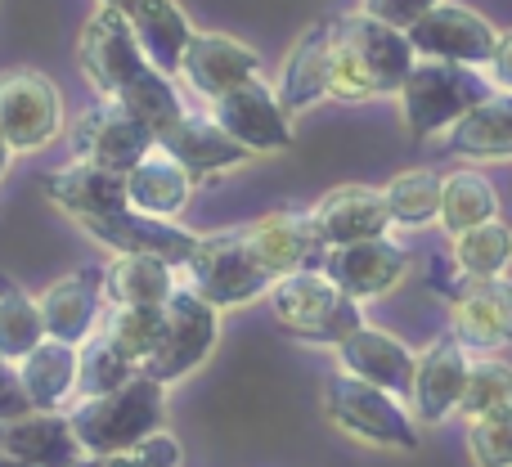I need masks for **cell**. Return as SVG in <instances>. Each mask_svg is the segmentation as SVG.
Wrapping results in <instances>:
<instances>
[{
    "instance_id": "38",
    "label": "cell",
    "mask_w": 512,
    "mask_h": 467,
    "mask_svg": "<svg viewBox=\"0 0 512 467\" xmlns=\"http://www.w3.org/2000/svg\"><path fill=\"white\" fill-rule=\"evenodd\" d=\"M495 409H512V364H504L499 355H472V373H468V391H463L459 414L481 418Z\"/></svg>"
},
{
    "instance_id": "5",
    "label": "cell",
    "mask_w": 512,
    "mask_h": 467,
    "mask_svg": "<svg viewBox=\"0 0 512 467\" xmlns=\"http://www.w3.org/2000/svg\"><path fill=\"white\" fill-rule=\"evenodd\" d=\"M324 414L337 432H346L360 445H373V450H418V418L409 414L405 400L382 387H369V382L351 378L342 369L324 382Z\"/></svg>"
},
{
    "instance_id": "36",
    "label": "cell",
    "mask_w": 512,
    "mask_h": 467,
    "mask_svg": "<svg viewBox=\"0 0 512 467\" xmlns=\"http://www.w3.org/2000/svg\"><path fill=\"white\" fill-rule=\"evenodd\" d=\"M162 328H167V306H108L99 333H104L126 360L144 369L162 342Z\"/></svg>"
},
{
    "instance_id": "29",
    "label": "cell",
    "mask_w": 512,
    "mask_h": 467,
    "mask_svg": "<svg viewBox=\"0 0 512 467\" xmlns=\"http://www.w3.org/2000/svg\"><path fill=\"white\" fill-rule=\"evenodd\" d=\"M180 288V270L158 256H113L104 261L108 306H167Z\"/></svg>"
},
{
    "instance_id": "40",
    "label": "cell",
    "mask_w": 512,
    "mask_h": 467,
    "mask_svg": "<svg viewBox=\"0 0 512 467\" xmlns=\"http://www.w3.org/2000/svg\"><path fill=\"white\" fill-rule=\"evenodd\" d=\"M436 5H441V0H360V14L378 18V23L396 27V32H409V27L423 14H432Z\"/></svg>"
},
{
    "instance_id": "16",
    "label": "cell",
    "mask_w": 512,
    "mask_h": 467,
    "mask_svg": "<svg viewBox=\"0 0 512 467\" xmlns=\"http://www.w3.org/2000/svg\"><path fill=\"white\" fill-rule=\"evenodd\" d=\"M468 373H472V355L450 333L432 337L418 351L414 387H409V414L418 418V427H441L445 418L459 414L463 391H468Z\"/></svg>"
},
{
    "instance_id": "28",
    "label": "cell",
    "mask_w": 512,
    "mask_h": 467,
    "mask_svg": "<svg viewBox=\"0 0 512 467\" xmlns=\"http://www.w3.org/2000/svg\"><path fill=\"white\" fill-rule=\"evenodd\" d=\"M18 378H23L32 409L63 414V409L77 405V346L45 337L32 355L18 360Z\"/></svg>"
},
{
    "instance_id": "10",
    "label": "cell",
    "mask_w": 512,
    "mask_h": 467,
    "mask_svg": "<svg viewBox=\"0 0 512 467\" xmlns=\"http://www.w3.org/2000/svg\"><path fill=\"white\" fill-rule=\"evenodd\" d=\"M68 149H72V158L126 176L135 162H144L158 149V135L144 122H135L117 99H95V104L68 126Z\"/></svg>"
},
{
    "instance_id": "43",
    "label": "cell",
    "mask_w": 512,
    "mask_h": 467,
    "mask_svg": "<svg viewBox=\"0 0 512 467\" xmlns=\"http://www.w3.org/2000/svg\"><path fill=\"white\" fill-rule=\"evenodd\" d=\"M486 77L495 90H508L512 95V27H499V41H495V54L486 63Z\"/></svg>"
},
{
    "instance_id": "46",
    "label": "cell",
    "mask_w": 512,
    "mask_h": 467,
    "mask_svg": "<svg viewBox=\"0 0 512 467\" xmlns=\"http://www.w3.org/2000/svg\"><path fill=\"white\" fill-rule=\"evenodd\" d=\"M77 467H117V459H81Z\"/></svg>"
},
{
    "instance_id": "21",
    "label": "cell",
    "mask_w": 512,
    "mask_h": 467,
    "mask_svg": "<svg viewBox=\"0 0 512 467\" xmlns=\"http://www.w3.org/2000/svg\"><path fill=\"white\" fill-rule=\"evenodd\" d=\"M248 230V247L256 252V261L265 265L270 279H283V274L297 270H319L324 261V243L315 234V221H310V207H279V212L256 216Z\"/></svg>"
},
{
    "instance_id": "12",
    "label": "cell",
    "mask_w": 512,
    "mask_h": 467,
    "mask_svg": "<svg viewBox=\"0 0 512 467\" xmlns=\"http://www.w3.org/2000/svg\"><path fill=\"white\" fill-rule=\"evenodd\" d=\"M499 27L486 14H477L463 0H441L432 14H423L409 27V45L418 59L436 63H459V68H481L486 72L490 54H495Z\"/></svg>"
},
{
    "instance_id": "35",
    "label": "cell",
    "mask_w": 512,
    "mask_h": 467,
    "mask_svg": "<svg viewBox=\"0 0 512 467\" xmlns=\"http://www.w3.org/2000/svg\"><path fill=\"white\" fill-rule=\"evenodd\" d=\"M45 337L50 333H45V319H41V301L27 288H18L9 274H0V360L18 364Z\"/></svg>"
},
{
    "instance_id": "9",
    "label": "cell",
    "mask_w": 512,
    "mask_h": 467,
    "mask_svg": "<svg viewBox=\"0 0 512 467\" xmlns=\"http://www.w3.org/2000/svg\"><path fill=\"white\" fill-rule=\"evenodd\" d=\"M0 135L14 153H41L63 135V95L45 72L18 68L0 77Z\"/></svg>"
},
{
    "instance_id": "25",
    "label": "cell",
    "mask_w": 512,
    "mask_h": 467,
    "mask_svg": "<svg viewBox=\"0 0 512 467\" xmlns=\"http://www.w3.org/2000/svg\"><path fill=\"white\" fill-rule=\"evenodd\" d=\"M0 454L32 467H77L86 459L77 432H72L68 409L63 414H45V409H32L23 418H9L0 423Z\"/></svg>"
},
{
    "instance_id": "26",
    "label": "cell",
    "mask_w": 512,
    "mask_h": 467,
    "mask_svg": "<svg viewBox=\"0 0 512 467\" xmlns=\"http://www.w3.org/2000/svg\"><path fill=\"white\" fill-rule=\"evenodd\" d=\"M194 189L198 180L167 149H153L149 158L126 171V203L144 216H162V221H180Z\"/></svg>"
},
{
    "instance_id": "11",
    "label": "cell",
    "mask_w": 512,
    "mask_h": 467,
    "mask_svg": "<svg viewBox=\"0 0 512 467\" xmlns=\"http://www.w3.org/2000/svg\"><path fill=\"white\" fill-rule=\"evenodd\" d=\"M450 337L468 355L512 351V279H459L450 292Z\"/></svg>"
},
{
    "instance_id": "24",
    "label": "cell",
    "mask_w": 512,
    "mask_h": 467,
    "mask_svg": "<svg viewBox=\"0 0 512 467\" xmlns=\"http://www.w3.org/2000/svg\"><path fill=\"white\" fill-rule=\"evenodd\" d=\"M41 194L50 207H59L63 216H72V221H95V216H113L122 212L126 203V176H117V171H104L95 167V162H63V167H50L41 176Z\"/></svg>"
},
{
    "instance_id": "6",
    "label": "cell",
    "mask_w": 512,
    "mask_h": 467,
    "mask_svg": "<svg viewBox=\"0 0 512 467\" xmlns=\"http://www.w3.org/2000/svg\"><path fill=\"white\" fill-rule=\"evenodd\" d=\"M185 283L198 292L203 301H212L216 310H239L261 301L274 288V279L265 274V265L256 261V252L248 247V230L230 225V230H212L198 234L194 256L185 261Z\"/></svg>"
},
{
    "instance_id": "33",
    "label": "cell",
    "mask_w": 512,
    "mask_h": 467,
    "mask_svg": "<svg viewBox=\"0 0 512 467\" xmlns=\"http://www.w3.org/2000/svg\"><path fill=\"white\" fill-rule=\"evenodd\" d=\"M450 265L459 279H508L512 270V225L486 221L450 238Z\"/></svg>"
},
{
    "instance_id": "30",
    "label": "cell",
    "mask_w": 512,
    "mask_h": 467,
    "mask_svg": "<svg viewBox=\"0 0 512 467\" xmlns=\"http://www.w3.org/2000/svg\"><path fill=\"white\" fill-rule=\"evenodd\" d=\"M131 27H135V36H140L144 59L176 77L180 59H185L189 41H194V32H198V27L189 23L185 5H176V0H140V9L131 14Z\"/></svg>"
},
{
    "instance_id": "23",
    "label": "cell",
    "mask_w": 512,
    "mask_h": 467,
    "mask_svg": "<svg viewBox=\"0 0 512 467\" xmlns=\"http://www.w3.org/2000/svg\"><path fill=\"white\" fill-rule=\"evenodd\" d=\"M158 149H167L171 158L180 162V167L189 171V176L203 185V180H216V176H230V171H239L243 162L252 158L248 149H243L234 135H225V126L216 122L212 113H194L189 108L185 117H180L171 131L158 135Z\"/></svg>"
},
{
    "instance_id": "42",
    "label": "cell",
    "mask_w": 512,
    "mask_h": 467,
    "mask_svg": "<svg viewBox=\"0 0 512 467\" xmlns=\"http://www.w3.org/2000/svg\"><path fill=\"white\" fill-rule=\"evenodd\" d=\"M23 414H32V400H27V391H23L18 364L0 360V423H9V418H23Z\"/></svg>"
},
{
    "instance_id": "44",
    "label": "cell",
    "mask_w": 512,
    "mask_h": 467,
    "mask_svg": "<svg viewBox=\"0 0 512 467\" xmlns=\"http://www.w3.org/2000/svg\"><path fill=\"white\" fill-rule=\"evenodd\" d=\"M14 158H18V153L9 149V140H5V135H0V180L9 176V162H14Z\"/></svg>"
},
{
    "instance_id": "20",
    "label": "cell",
    "mask_w": 512,
    "mask_h": 467,
    "mask_svg": "<svg viewBox=\"0 0 512 467\" xmlns=\"http://www.w3.org/2000/svg\"><path fill=\"white\" fill-rule=\"evenodd\" d=\"M333 355H337V369L342 373L369 382V387L391 391V396H400L409 405L418 351L409 342H400L396 333H387V328H378V324H360Z\"/></svg>"
},
{
    "instance_id": "17",
    "label": "cell",
    "mask_w": 512,
    "mask_h": 467,
    "mask_svg": "<svg viewBox=\"0 0 512 467\" xmlns=\"http://www.w3.org/2000/svg\"><path fill=\"white\" fill-rule=\"evenodd\" d=\"M176 77L185 81L203 104H212V99L230 95V90L243 86V81L261 77V54L230 32H203V27H198L189 50H185V59H180Z\"/></svg>"
},
{
    "instance_id": "39",
    "label": "cell",
    "mask_w": 512,
    "mask_h": 467,
    "mask_svg": "<svg viewBox=\"0 0 512 467\" xmlns=\"http://www.w3.org/2000/svg\"><path fill=\"white\" fill-rule=\"evenodd\" d=\"M468 454L477 467H512V409H495L468 423Z\"/></svg>"
},
{
    "instance_id": "1",
    "label": "cell",
    "mask_w": 512,
    "mask_h": 467,
    "mask_svg": "<svg viewBox=\"0 0 512 467\" xmlns=\"http://www.w3.org/2000/svg\"><path fill=\"white\" fill-rule=\"evenodd\" d=\"M414 63L418 54L409 45V32H396L360 9L333 14V99L342 104L391 99L400 95Z\"/></svg>"
},
{
    "instance_id": "22",
    "label": "cell",
    "mask_w": 512,
    "mask_h": 467,
    "mask_svg": "<svg viewBox=\"0 0 512 467\" xmlns=\"http://www.w3.org/2000/svg\"><path fill=\"white\" fill-rule=\"evenodd\" d=\"M310 221H315L319 243L328 247H351V243H369V238L391 234V212L382 189L373 185H337L310 207Z\"/></svg>"
},
{
    "instance_id": "47",
    "label": "cell",
    "mask_w": 512,
    "mask_h": 467,
    "mask_svg": "<svg viewBox=\"0 0 512 467\" xmlns=\"http://www.w3.org/2000/svg\"><path fill=\"white\" fill-rule=\"evenodd\" d=\"M0 467H32V463H18V459H5V454H0Z\"/></svg>"
},
{
    "instance_id": "27",
    "label": "cell",
    "mask_w": 512,
    "mask_h": 467,
    "mask_svg": "<svg viewBox=\"0 0 512 467\" xmlns=\"http://www.w3.org/2000/svg\"><path fill=\"white\" fill-rule=\"evenodd\" d=\"M445 149L463 162H512V95L490 90L450 135Z\"/></svg>"
},
{
    "instance_id": "2",
    "label": "cell",
    "mask_w": 512,
    "mask_h": 467,
    "mask_svg": "<svg viewBox=\"0 0 512 467\" xmlns=\"http://www.w3.org/2000/svg\"><path fill=\"white\" fill-rule=\"evenodd\" d=\"M68 418L86 459H117L167 423V387L153 382L149 373H135L126 387L77 400Z\"/></svg>"
},
{
    "instance_id": "4",
    "label": "cell",
    "mask_w": 512,
    "mask_h": 467,
    "mask_svg": "<svg viewBox=\"0 0 512 467\" xmlns=\"http://www.w3.org/2000/svg\"><path fill=\"white\" fill-rule=\"evenodd\" d=\"M265 301H270V315L279 319V328L288 337H297L306 346H328V351H337L355 328L369 324L360 301L346 297L324 270L283 274L265 292Z\"/></svg>"
},
{
    "instance_id": "41",
    "label": "cell",
    "mask_w": 512,
    "mask_h": 467,
    "mask_svg": "<svg viewBox=\"0 0 512 467\" xmlns=\"http://www.w3.org/2000/svg\"><path fill=\"white\" fill-rule=\"evenodd\" d=\"M131 459L140 467H185V445H180L167 427H158V432H149L140 445H135Z\"/></svg>"
},
{
    "instance_id": "34",
    "label": "cell",
    "mask_w": 512,
    "mask_h": 467,
    "mask_svg": "<svg viewBox=\"0 0 512 467\" xmlns=\"http://www.w3.org/2000/svg\"><path fill=\"white\" fill-rule=\"evenodd\" d=\"M387 198V212L396 230H427V225L441 221V171L432 167H414L400 171L382 185Z\"/></svg>"
},
{
    "instance_id": "8",
    "label": "cell",
    "mask_w": 512,
    "mask_h": 467,
    "mask_svg": "<svg viewBox=\"0 0 512 467\" xmlns=\"http://www.w3.org/2000/svg\"><path fill=\"white\" fill-rule=\"evenodd\" d=\"M144 63L149 59H144V50H140L131 14L99 5L77 36V68H81V77H86V86L95 90V99H117L122 86Z\"/></svg>"
},
{
    "instance_id": "3",
    "label": "cell",
    "mask_w": 512,
    "mask_h": 467,
    "mask_svg": "<svg viewBox=\"0 0 512 467\" xmlns=\"http://www.w3.org/2000/svg\"><path fill=\"white\" fill-rule=\"evenodd\" d=\"M490 90L495 86H490V77L481 68L418 59L414 72L405 77V86H400V95H396L400 122H405L409 140L427 144V140H436V135H450Z\"/></svg>"
},
{
    "instance_id": "15",
    "label": "cell",
    "mask_w": 512,
    "mask_h": 467,
    "mask_svg": "<svg viewBox=\"0 0 512 467\" xmlns=\"http://www.w3.org/2000/svg\"><path fill=\"white\" fill-rule=\"evenodd\" d=\"M81 230L95 238L104 252L113 256H158V261L185 270V261L194 256L198 234L180 221H162V216H144L135 207H122L113 216H95L81 221Z\"/></svg>"
},
{
    "instance_id": "7",
    "label": "cell",
    "mask_w": 512,
    "mask_h": 467,
    "mask_svg": "<svg viewBox=\"0 0 512 467\" xmlns=\"http://www.w3.org/2000/svg\"><path fill=\"white\" fill-rule=\"evenodd\" d=\"M216 342H221V310L212 301H203L185 279L171 292L167 301V328H162V342L153 351V360L144 364L153 382L162 387H176V382L194 378L207 360H212Z\"/></svg>"
},
{
    "instance_id": "19",
    "label": "cell",
    "mask_w": 512,
    "mask_h": 467,
    "mask_svg": "<svg viewBox=\"0 0 512 467\" xmlns=\"http://www.w3.org/2000/svg\"><path fill=\"white\" fill-rule=\"evenodd\" d=\"M36 301H41L45 333H50L54 342L81 346L86 337L99 333V324H104V310H108L104 265H81V270L63 274V279H54Z\"/></svg>"
},
{
    "instance_id": "13",
    "label": "cell",
    "mask_w": 512,
    "mask_h": 467,
    "mask_svg": "<svg viewBox=\"0 0 512 467\" xmlns=\"http://www.w3.org/2000/svg\"><path fill=\"white\" fill-rule=\"evenodd\" d=\"M207 113L225 126V135L243 144L252 158H265V153H283L292 149V117L288 108L274 95V81L252 77L243 86H234L230 95L212 99Z\"/></svg>"
},
{
    "instance_id": "45",
    "label": "cell",
    "mask_w": 512,
    "mask_h": 467,
    "mask_svg": "<svg viewBox=\"0 0 512 467\" xmlns=\"http://www.w3.org/2000/svg\"><path fill=\"white\" fill-rule=\"evenodd\" d=\"M99 5H108V9H122V14H135V9H140V0H99Z\"/></svg>"
},
{
    "instance_id": "32",
    "label": "cell",
    "mask_w": 512,
    "mask_h": 467,
    "mask_svg": "<svg viewBox=\"0 0 512 467\" xmlns=\"http://www.w3.org/2000/svg\"><path fill=\"white\" fill-rule=\"evenodd\" d=\"M117 104H122L135 122L149 126L153 135L171 131V126L189 113V104H185V95H180L176 77H171V72H162V68H153V63H144V68L126 81L122 95H117Z\"/></svg>"
},
{
    "instance_id": "14",
    "label": "cell",
    "mask_w": 512,
    "mask_h": 467,
    "mask_svg": "<svg viewBox=\"0 0 512 467\" xmlns=\"http://www.w3.org/2000/svg\"><path fill=\"white\" fill-rule=\"evenodd\" d=\"M319 270L337 283L351 301H378L387 292H396L400 283L409 279L414 270V256L400 238L382 234V238H369V243H351V247H328Z\"/></svg>"
},
{
    "instance_id": "18",
    "label": "cell",
    "mask_w": 512,
    "mask_h": 467,
    "mask_svg": "<svg viewBox=\"0 0 512 467\" xmlns=\"http://www.w3.org/2000/svg\"><path fill=\"white\" fill-rule=\"evenodd\" d=\"M274 95L288 108V117H301L315 104L333 99V18L310 23L292 41V50L279 63V77H274Z\"/></svg>"
},
{
    "instance_id": "31",
    "label": "cell",
    "mask_w": 512,
    "mask_h": 467,
    "mask_svg": "<svg viewBox=\"0 0 512 467\" xmlns=\"http://www.w3.org/2000/svg\"><path fill=\"white\" fill-rule=\"evenodd\" d=\"M499 221V194L490 185L486 171L477 167H459V171H445L441 176V230L445 234H463L472 225H486Z\"/></svg>"
},
{
    "instance_id": "37",
    "label": "cell",
    "mask_w": 512,
    "mask_h": 467,
    "mask_svg": "<svg viewBox=\"0 0 512 467\" xmlns=\"http://www.w3.org/2000/svg\"><path fill=\"white\" fill-rule=\"evenodd\" d=\"M135 373H144V369H140V364L126 360V355L117 351V346L108 342L104 333L86 337V342L77 346V400H86V396H104V391L126 387V382H131Z\"/></svg>"
}]
</instances>
